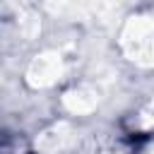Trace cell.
Segmentation results:
<instances>
[{
  "instance_id": "cell-1",
  "label": "cell",
  "mask_w": 154,
  "mask_h": 154,
  "mask_svg": "<svg viewBox=\"0 0 154 154\" xmlns=\"http://www.w3.org/2000/svg\"><path fill=\"white\" fill-rule=\"evenodd\" d=\"M123 46L128 55L137 63H154V22L149 17H135L123 31Z\"/></svg>"
},
{
  "instance_id": "cell-2",
  "label": "cell",
  "mask_w": 154,
  "mask_h": 154,
  "mask_svg": "<svg viewBox=\"0 0 154 154\" xmlns=\"http://www.w3.org/2000/svg\"><path fill=\"white\" fill-rule=\"evenodd\" d=\"M60 75H63V60L53 51L36 55L29 63V70H26V79H29L31 87H51Z\"/></svg>"
},
{
  "instance_id": "cell-3",
  "label": "cell",
  "mask_w": 154,
  "mask_h": 154,
  "mask_svg": "<svg viewBox=\"0 0 154 154\" xmlns=\"http://www.w3.org/2000/svg\"><path fill=\"white\" fill-rule=\"evenodd\" d=\"M72 137L75 135H72V128L67 123H55L38 135L36 149L43 152V154H58V152H63L72 144Z\"/></svg>"
},
{
  "instance_id": "cell-4",
  "label": "cell",
  "mask_w": 154,
  "mask_h": 154,
  "mask_svg": "<svg viewBox=\"0 0 154 154\" xmlns=\"http://www.w3.org/2000/svg\"><path fill=\"white\" fill-rule=\"evenodd\" d=\"M65 106L72 111V113H91L96 108V94L87 87H79V89H72L65 94Z\"/></svg>"
}]
</instances>
